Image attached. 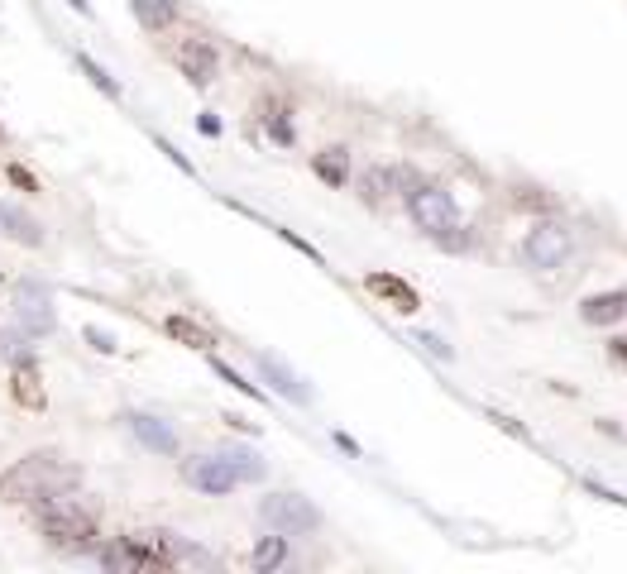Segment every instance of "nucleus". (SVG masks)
I'll list each match as a JSON object with an SVG mask.
<instances>
[{"label":"nucleus","mask_w":627,"mask_h":574,"mask_svg":"<svg viewBox=\"0 0 627 574\" xmlns=\"http://www.w3.org/2000/svg\"><path fill=\"white\" fill-rule=\"evenodd\" d=\"M87 340H91V345L101 349V355H115V349H120V345H115V340H111V335L101 331V325H87Z\"/></svg>","instance_id":"23"},{"label":"nucleus","mask_w":627,"mask_h":574,"mask_svg":"<svg viewBox=\"0 0 627 574\" xmlns=\"http://www.w3.org/2000/svg\"><path fill=\"white\" fill-rule=\"evenodd\" d=\"M163 331H168L173 340H182L187 349H211V345H216V335H211L206 325H197L192 316H168V321H163Z\"/></svg>","instance_id":"17"},{"label":"nucleus","mask_w":627,"mask_h":574,"mask_svg":"<svg viewBox=\"0 0 627 574\" xmlns=\"http://www.w3.org/2000/svg\"><path fill=\"white\" fill-rule=\"evenodd\" d=\"M613 349H618V355L627 359V340H613Z\"/></svg>","instance_id":"25"},{"label":"nucleus","mask_w":627,"mask_h":574,"mask_svg":"<svg viewBox=\"0 0 627 574\" xmlns=\"http://www.w3.org/2000/svg\"><path fill=\"white\" fill-rule=\"evenodd\" d=\"M10 393H15V402L25 407V412H43L49 407V393H43V373L39 364L29 359H15V369H10Z\"/></svg>","instance_id":"9"},{"label":"nucleus","mask_w":627,"mask_h":574,"mask_svg":"<svg viewBox=\"0 0 627 574\" xmlns=\"http://www.w3.org/2000/svg\"><path fill=\"white\" fill-rule=\"evenodd\" d=\"M34 522L63 550H87L91 536H97V508H81V498H67V494L34 502Z\"/></svg>","instance_id":"2"},{"label":"nucleus","mask_w":627,"mask_h":574,"mask_svg":"<svg viewBox=\"0 0 627 574\" xmlns=\"http://www.w3.org/2000/svg\"><path fill=\"white\" fill-rule=\"evenodd\" d=\"M575 254V230L561 226V220H537L531 226V235L522 240V259L527 268H537V273H555V268H565Z\"/></svg>","instance_id":"3"},{"label":"nucleus","mask_w":627,"mask_h":574,"mask_svg":"<svg viewBox=\"0 0 627 574\" xmlns=\"http://www.w3.org/2000/svg\"><path fill=\"white\" fill-rule=\"evenodd\" d=\"M5 178H10V182H15V187H25V192H39V182H34V178H29V172H25V168H19V163H10V168H5Z\"/></svg>","instance_id":"24"},{"label":"nucleus","mask_w":627,"mask_h":574,"mask_svg":"<svg viewBox=\"0 0 627 574\" xmlns=\"http://www.w3.org/2000/svg\"><path fill=\"white\" fill-rule=\"evenodd\" d=\"M182 478L197 488V494H206V498H226V494H235V488L244 484L240 470L230 464L226 450H221V455H197V460H187V464H182Z\"/></svg>","instance_id":"7"},{"label":"nucleus","mask_w":627,"mask_h":574,"mask_svg":"<svg viewBox=\"0 0 627 574\" xmlns=\"http://www.w3.org/2000/svg\"><path fill=\"white\" fill-rule=\"evenodd\" d=\"M77 470L53 450H34L25 460H15L5 474H0V502H15V508H34L43 498L73 494L77 488Z\"/></svg>","instance_id":"1"},{"label":"nucleus","mask_w":627,"mask_h":574,"mask_svg":"<svg viewBox=\"0 0 627 574\" xmlns=\"http://www.w3.org/2000/svg\"><path fill=\"white\" fill-rule=\"evenodd\" d=\"M129 10H135V19L149 34L173 29V19H177V0H129Z\"/></svg>","instance_id":"15"},{"label":"nucleus","mask_w":627,"mask_h":574,"mask_svg":"<svg viewBox=\"0 0 627 574\" xmlns=\"http://www.w3.org/2000/svg\"><path fill=\"white\" fill-rule=\"evenodd\" d=\"M283 560H288V536H283V532H268L264 541L254 546V570L268 574V570H278Z\"/></svg>","instance_id":"18"},{"label":"nucleus","mask_w":627,"mask_h":574,"mask_svg":"<svg viewBox=\"0 0 627 574\" xmlns=\"http://www.w3.org/2000/svg\"><path fill=\"white\" fill-rule=\"evenodd\" d=\"M579 316H584L589 325H613V321H623V316H627V292H603V297H589Z\"/></svg>","instance_id":"16"},{"label":"nucleus","mask_w":627,"mask_h":574,"mask_svg":"<svg viewBox=\"0 0 627 574\" xmlns=\"http://www.w3.org/2000/svg\"><path fill=\"white\" fill-rule=\"evenodd\" d=\"M0 235H5V240H19V244H29V249H39V244H43V226L29 216V210H19V206H5V202H0Z\"/></svg>","instance_id":"13"},{"label":"nucleus","mask_w":627,"mask_h":574,"mask_svg":"<svg viewBox=\"0 0 627 574\" xmlns=\"http://www.w3.org/2000/svg\"><path fill=\"white\" fill-rule=\"evenodd\" d=\"M77 63H81V73H87V77H91V81H97V87L105 91V96H120V87H115V81H111V77H105V67H101V63H91V57H87V53H81V57H77Z\"/></svg>","instance_id":"20"},{"label":"nucleus","mask_w":627,"mask_h":574,"mask_svg":"<svg viewBox=\"0 0 627 574\" xmlns=\"http://www.w3.org/2000/svg\"><path fill=\"white\" fill-rule=\"evenodd\" d=\"M177 67H182V77L192 81V87H211L221 73V57L206 39H187L182 49H177Z\"/></svg>","instance_id":"8"},{"label":"nucleus","mask_w":627,"mask_h":574,"mask_svg":"<svg viewBox=\"0 0 627 574\" xmlns=\"http://www.w3.org/2000/svg\"><path fill=\"white\" fill-rule=\"evenodd\" d=\"M259 517L274 526V532H283V536H306V532H316V526H321V512H316L302 494H274V498H264V502H259Z\"/></svg>","instance_id":"6"},{"label":"nucleus","mask_w":627,"mask_h":574,"mask_svg":"<svg viewBox=\"0 0 627 574\" xmlns=\"http://www.w3.org/2000/svg\"><path fill=\"white\" fill-rule=\"evenodd\" d=\"M0 139H5V130H0Z\"/></svg>","instance_id":"26"},{"label":"nucleus","mask_w":627,"mask_h":574,"mask_svg":"<svg viewBox=\"0 0 627 574\" xmlns=\"http://www.w3.org/2000/svg\"><path fill=\"white\" fill-rule=\"evenodd\" d=\"M19 325H25V335H49L53 331V297L43 287H34V283L19 287Z\"/></svg>","instance_id":"10"},{"label":"nucleus","mask_w":627,"mask_h":574,"mask_svg":"<svg viewBox=\"0 0 627 574\" xmlns=\"http://www.w3.org/2000/svg\"><path fill=\"white\" fill-rule=\"evenodd\" d=\"M407 210L431 240H445L451 230L460 226V210H455V196L445 187H431V182H417L407 192Z\"/></svg>","instance_id":"4"},{"label":"nucleus","mask_w":627,"mask_h":574,"mask_svg":"<svg viewBox=\"0 0 627 574\" xmlns=\"http://www.w3.org/2000/svg\"><path fill=\"white\" fill-rule=\"evenodd\" d=\"M268 134H274L278 144H292V125L283 120V111H274V115H268Z\"/></svg>","instance_id":"21"},{"label":"nucleus","mask_w":627,"mask_h":574,"mask_svg":"<svg viewBox=\"0 0 627 574\" xmlns=\"http://www.w3.org/2000/svg\"><path fill=\"white\" fill-rule=\"evenodd\" d=\"M254 364H259V373H264V379L274 383V388H278L283 397H292V402H306V397H312V393L302 388V379H298V373H288V364H283V359H274V355H259Z\"/></svg>","instance_id":"14"},{"label":"nucleus","mask_w":627,"mask_h":574,"mask_svg":"<svg viewBox=\"0 0 627 574\" xmlns=\"http://www.w3.org/2000/svg\"><path fill=\"white\" fill-rule=\"evenodd\" d=\"M364 287H369L378 302H388L393 311H417V307H422L417 292L402 283V278H393V273H369V278H364Z\"/></svg>","instance_id":"12"},{"label":"nucleus","mask_w":627,"mask_h":574,"mask_svg":"<svg viewBox=\"0 0 627 574\" xmlns=\"http://www.w3.org/2000/svg\"><path fill=\"white\" fill-rule=\"evenodd\" d=\"M129 431H135L139 440L149 445L153 455H177V431L168 426V421H159V417H149V412H129Z\"/></svg>","instance_id":"11"},{"label":"nucleus","mask_w":627,"mask_h":574,"mask_svg":"<svg viewBox=\"0 0 627 574\" xmlns=\"http://www.w3.org/2000/svg\"><path fill=\"white\" fill-rule=\"evenodd\" d=\"M216 373H221V379H226V383H235V388H240V393H250V397H259V388H254V383H244V379H240V373H235L230 364H221V359H216Z\"/></svg>","instance_id":"22"},{"label":"nucleus","mask_w":627,"mask_h":574,"mask_svg":"<svg viewBox=\"0 0 627 574\" xmlns=\"http://www.w3.org/2000/svg\"><path fill=\"white\" fill-rule=\"evenodd\" d=\"M316 172H321L326 182H345L350 178V158H345V149H326V154H316Z\"/></svg>","instance_id":"19"},{"label":"nucleus","mask_w":627,"mask_h":574,"mask_svg":"<svg viewBox=\"0 0 627 574\" xmlns=\"http://www.w3.org/2000/svg\"><path fill=\"white\" fill-rule=\"evenodd\" d=\"M101 565L111 574H149V570H168V560H163L153 532H135V536H120V541L105 546Z\"/></svg>","instance_id":"5"}]
</instances>
